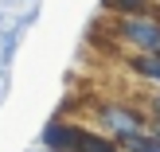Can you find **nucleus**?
Wrapping results in <instances>:
<instances>
[{"instance_id": "f257e3e1", "label": "nucleus", "mask_w": 160, "mask_h": 152, "mask_svg": "<svg viewBox=\"0 0 160 152\" xmlns=\"http://www.w3.org/2000/svg\"><path fill=\"white\" fill-rule=\"evenodd\" d=\"M94 125L106 137H113L117 145H129V140L145 137L152 129V117L137 105H125V101H98L94 105Z\"/></svg>"}, {"instance_id": "f03ea898", "label": "nucleus", "mask_w": 160, "mask_h": 152, "mask_svg": "<svg viewBox=\"0 0 160 152\" xmlns=\"http://www.w3.org/2000/svg\"><path fill=\"white\" fill-rule=\"evenodd\" d=\"M113 39L133 55H160V12H133L113 20Z\"/></svg>"}, {"instance_id": "7ed1b4c3", "label": "nucleus", "mask_w": 160, "mask_h": 152, "mask_svg": "<svg viewBox=\"0 0 160 152\" xmlns=\"http://www.w3.org/2000/svg\"><path fill=\"white\" fill-rule=\"evenodd\" d=\"M78 129H82L78 121H62V117H55V121H47L39 145H47V148H67V152H70V145H74V137H78Z\"/></svg>"}, {"instance_id": "20e7f679", "label": "nucleus", "mask_w": 160, "mask_h": 152, "mask_svg": "<svg viewBox=\"0 0 160 152\" xmlns=\"http://www.w3.org/2000/svg\"><path fill=\"white\" fill-rule=\"evenodd\" d=\"M70 152H125L121 145H117L113 137H106L102 129H78V137H74V145H70Z\"/></svg>"}, {"instance_id": "39448f33", "label": "nucleus", "mask_w": 160, "mask_h": 152, "mask_svg": "<svg viewBox=\"0 0 160 152\" xmlns=\"http://www.w3.org/2000/svg\"><path fill=\"white\" fill-rule=\"evenodd\" d=\"M129 70L160 90V55H133V59H129Z\"/></svg>"}, {"instance_id": "423d86ee", "label": "nucleus", "mask_w": 160, "mask_h": 152, "mask_svg": "<svg viewBox=\"0 0 160 152\" xmlns=\"http://www.w3.org/2000/svg\"><path fill=\"white\" fill-rule=\"evenodd\" d=\"M109 16H133V12H152L156 0H102Z\"/></svg>"}, {"instance_id": "0eeeda50", "label": "nucleus", "mask_w": 160, "mask_h": 152, "mask_svg": "<svg viewBox=\"0 0 160 152\" xmlns=\"http://www.w3.org/2000/svg\"><path fill=\"white\" fill-rule=\"evenodd\" d=\"M35 152H67V148H47V145H39Z\"/></svg>"}, {"instance_id": "6e6552de", "label": "nucleus", "mask_w": 160, "mask_h": 152, "mask_svg": "<svg viewBox=\"0 0 160 152\" xmlns=\"http://www.w3.org/2000/svg\"><path fill=\"white\" fill-rule=\"evenodd\" d=\"M156 12H160V0H156Z\"/></svg>"}]
</instances>
